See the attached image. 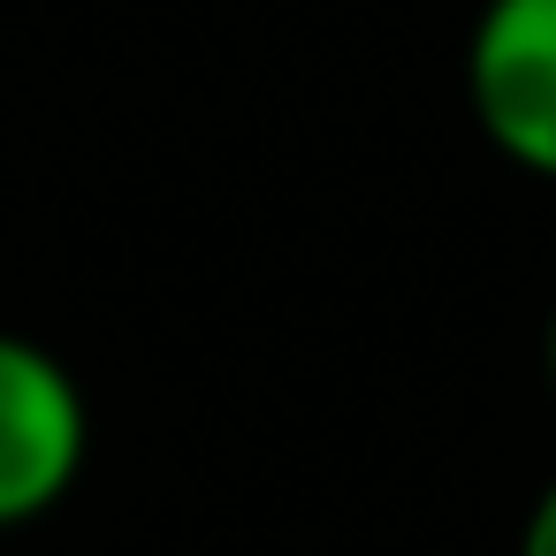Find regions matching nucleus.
<instances>
[{"label": "nucleus", "mask_w": 556, "mask_h": 556, "mask_svg": "<svg viewBox=\"0 0 556 556\" xmlns=\"http://www.w3.org/2000/svg\"><path fill=\"white\" fill-rule=\"evenodd\" d=\"M85 457H92V404L77 374L47 343L0 328V533L62 510L70 488L85 480Z\"/></svg>", "instance_id": "1"}, {"label": "nucleus", "mask_w": 556, "mask_h": 556, "mask_svg": "<svg viewBox=\"0 0 556 556\" xmlns=\"http://www.w3.org/2000/svg\"><path fill=\"white\" fill-rule=\"evenodd\" d=\"M465 100L510 168L556 184V0H480L465 39Z\"/></svg>", "instance_id": "2"}, {"label": "nucleus", "mask_w": 556, "mask_h": 556, "mask_svg": "<svg viewBox=\"0 0 556 556\" xmlns=\"http://www.w3.org/2000/svg\"><path fill=\"white\" fill-rule=\"evenodd\" d=\"M518 556H556V472H548V488H541V495H533V510H526Z\"/></svg>", "instance_id": "3"}, {"label": "nucleus", "mask_w": 556, "mask_h": 556, "mask_svg": "<svg viewBox=\"0 0 556 556\" xmlns=\"http://www.w3.org/2000/svg\"><path fill=\"white\" fill-rule=\"evenodd\" d=\"M541 374H548V396H556V313H548V336H541Z\"/></svg>", "instance_id": "4"}]
</instances>
